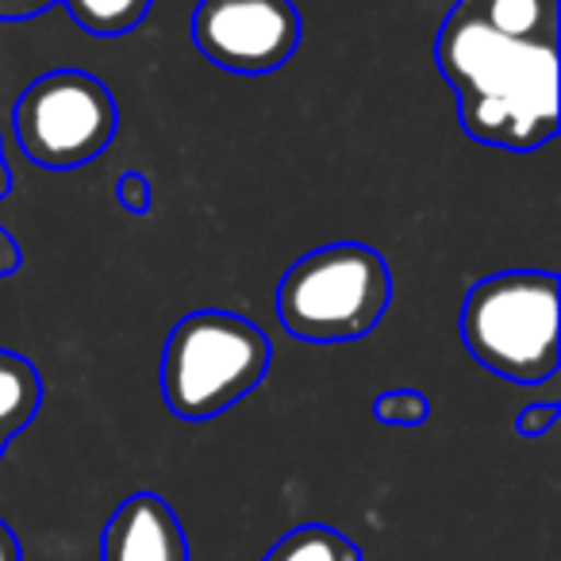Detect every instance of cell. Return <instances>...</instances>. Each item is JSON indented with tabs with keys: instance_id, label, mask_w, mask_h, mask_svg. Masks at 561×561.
<instances>
[{
	"instance_id": "7c38bea8",
	"label": "cell",
	"mask_w": 561,
	"mask_h": 561,
	"mask_svg": "<svg viewBox=\"0 0 561 561\" xmlns=\"http://www.w3.org/2000/svg\"><path fill=\"white\" fill-rule=\"evenodd\" d=\"M374 415L389 427H420L431 415V400L420 389H389L374 400Z\"/></svg>"
},
{
	"instance_id": "52a82bcc",
	"label": "cell",
	"mask_w": 561,
	"mask_h": 561,
	"mask_svg": "<svg viewBox=\"0 0 561 561\" xmlns=\"http://www.w3.org/2000/svg\"><path fill=\"white\" fill-rule=\"evenodd\" d=\"M101 561H188L178 512L158 492H131L104 527Z\"/></svg>"
},
{
	"instance_id": "8fae6325",
	"label": "cell",
	"mask_w": 561,
	"mask_h": 561,
	"mask_svg": "<svg viewBox=\"0 0 561 561\" xmlns=\"http://www.w3.org/2000/svg\"><path fill=\"white\" fill-rule=\"evenodd\" d=\"M78 27H85L96 39H116L147 20L154 0H62Z\"/></svg>"
},
{
	"instance_id": "6da1fadb",
	"label": "cell",
	"mask_w": 561,
	"mask_h": 561,
	"mask_svg": "<svg viewBox=\"0 0 561 561\" xmlns=\"http://www.w3.org/2000/svg\"><path fill=\"white\" fill-rule=\"evenodd\" d=\"M435 62L458 93L461 127L484 147L527 154L558 131V39H512L458 9L435 39Z\"/></svg>"
},
{
	"instance_id": "d6986e66",
	"label": "cell",
	"mask_w": 561,
	"mask_h": 561,
	"mask_svg": "<svg viewBox=\"0 0 561 561\" xmlns=\"http://www.w3.org/2000/svg\"><path fill=\"white\" fill-rule=\"evenodd\" d=\"M4 450H9V438H4V435H0V454H4Z\"/></svg>"
},
{
	"instance_id": "ac0fdd59",
	"label": "cell",
	"mask_w": 561,
	"mask_h": 561,
	"mask_svg": "<svg viewBox=\"0 0 561 561\" xmlns=\"http://www.w3.org/2000/svg\"><path fill=\"white\" fill-rule=\"evenodd\" d=\"M458 4H466V9H481V4H489V0H458Z\"/></svg>"
},
{
	"instance_id": "9a60e30c",
	"label": "cell",
	"mask_w": 561,
	"mask_h": 561,
	"mask_svg": "<svg viewBox=\"0 0 561 561\" xmlns=\"http://www.w3.org/2000/svg\"><path fill=\"white\" fill-rule=\"evenodd\" d=\"M55 4H62V0H0V24H20V20L55 9Z\"/></svg>"
},
{
	"instance_id": "3957f363",
	"label": "cell",
	"mask_w": 561,
	"mask_h": 561,
	"mask_svg": "<svg viewBox=\"0 0 561 561\" xmlns=\"http://www.w3.org/2000/svg\"><path fill=\"white\" fill-rule=\"evenodd\" d=\"M392 305L389 262L366 242H328L280 273L273 308L300 343H358Z\"/></svg>"
},
{
	"instance_id": "277c9868",
	"label": "cell",
	"mask_w": 561,
	"mask_h": 561,
	"mask_svg": "<svg viewBox=\"0 0 561 561\" xmlns=\"http://www.w3.org/2000/svg\"><path fill=\"white\" fill-rule=\"evenodd\" d=\"M273 346L247 316L201 308L173 323L162 346V397L178 420H216L262 385Z\"/></svg>"
},
{
	"instance_id": "7a4b0ae2",
	"label": "cell",
	"mask_w": 561,
	"mask_h": 561,
	"mask_svg": "<svg viewBox=\"0 0 561 561\" xmlns=\"http://www.w3.org/2000/svg\"><path fill=\"white\" fill-rule=\"evenodd\" d=\"M458 331L489 374L515 385H542L558 374V273L504 270L477 280L461 300Z\"/></svg>"
},
{
	"instance_id": "5b68a950",
	"label": "cell",
	"mask_w": 561,
	"mask_h": 561,
	"mask_svg": "<svg viewBox=\"0 0 561 561\" xmlns=\"http://www.w3.org/2000/svg\"><path fill=\"white\" fill-rule=\"evenodd\" d=\"M119 108L112 89L85 70H50L24 89L12 112L16 142L35 165L78 170L112 147Z\"/></svg>"
},
{
	"instance_id": "4fadbf2b",
	"label": "cell",
	"mask_w": 561,
	"mask_h": 561,
	"mask_svg": "<svg viewBox=\"0 0 561 561\" xmlns=\"http://www.w3.org/2000/svg\"><path fill=\"white\" fill-rule=\"evenodd\" d=\"M558 412L561 408L553 404V400H546V404H527L519 412V420H515V431H519L523 438H538V435H546V431L558 423Z\"/></svg>"
},
{
	"instance_id": "e0dca14e",
	"label": "cell",
	"mask_w": 561,
	"mask_h": 561,
	"mask_svg": "<svg viewBox=\"0 0 561 561\" xmlns=\"http://www.w3.org/2000/svg\"><path fill=\"white\" fill-rule=\"evenodd\" d=\"M0 561H24V550H20V538L9 523L0 519Z\"/></svg>"
},
{
	"instance_id": "8992f818",
	"label": "cell",
	"mask_w": 561,
	"mask_h": 561,
	"mask_svg": "<svg viewBox=\"0 0 561 561\" xmlns=\"http://www.w3.org/2000/svg\"><path fill=\"white\" fill-rule=\"evenodd\" d=\"M193 43L219 70L257 78L297 55L300 12L293 0H201Z\"/></svg>"
},
{
	"instance_id": "9c48e42d",
	"label": "cell",
	"mask_w": 561,
	"mask_h": 561,
	"mask_svg": "<svg viewBox=\"0 0 561 561\" xmlns=\"http://www.w3.org/2000/svg\"><path fill=\"white\" fill-rule=\"evenodd\" d=\"M262 561H362V550L328 523H305V527L280 535Z\"/></svg>"
},
{
	"instance_id": "30bf717a",
	"label": "cell",
	"mask_w": 561,
	"mask_h": 561,
	"mask_svg": "<svg viewBox=\"0 0 561 561\" xmlns=\"http://www.w3.org/2000/svg\"><path fill=\"white\" fill-rule=\"evenodd\" d=\"M473 12L512 39H558V0H489Z\"/></svg>"
},
{
	"instance_id": "ba28073f",
	"label": "cell",
	"mask_w": 561,
	"mask_h": 561,
	"mask_svg": "<svg viewBox=\"0 0 561 561\" xmlns=\"http://www.w3.org/2000/svg\"><path fill=\"white\" fill-rule=\"evenodd\" d=\"M43 408V377L24 354L0 346V435L16 438Z\"/></svg>"
},
{
	"instance_id": "2e32d148",
	"label": "cell",
	"mask_w": 561,
	"mask_h": 561,
	"mask_svg": "<svg viewBox=\"0 0 561 561\" xmlns=\"http://www.w3.org/2000/svg\"><path fill=\"white\" fill-rule=\"evenodd\" d=\"M9 185H12V173L4 170V162H0V193H4ZM16 270H20V247L12 234L0 231V277H12Z\"/></svg>"
},
{
	"instance_id": "5bb4252c",
	"label": "cell",
	"mask_w": 561,
	"mask_h": 561,
	"mask_svg": "<svg viewBox=\"0 0 561 561\" xmlns=\"http://www.w3.org/2000/svg\"><path fill=\"white\" fill-rule=\"evenodd\" d=\"M116 196H119V204H124L127 211H135V216H147V208H150V181L142 178V173L127 170L124 178H119V185H116Z\"/></svg>"
}]
</instances>
